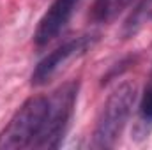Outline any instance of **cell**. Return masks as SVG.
I'll return each mask as SVG.
<instances>
[{
	"instance_id": "1",
	"label": "cell",
	"mask_w": 152,
	"mask_h": 150,
	"mask_svg": "<svg viewBox=\"0 0 152 150\" xmlns=\"http://www.w3.org/2000/svg\"><path fill=\"white\" fill-rule=\"evenodd\" d=\"M136 101V87L129 81L118 85L110 97L104 101L97 115L96 127L92 133L90 147L97 150L112 149L117 145Z\"/></svg>"
},
{
	"instance_id": "2",
	"label": "cell",
	"mask_w": 152,
	"mask_h": 150,
	"mask_svg": "<svg viewBox=\"0 0 152 150\" xmlns=\"http://www.w3.org/2000/svg\"><path fill=\"white\" fill-rule=\"evenodd\" d=\"M48 111V97L34 95L27 99L12 115L5 129L0 133V150H16L34 147L44 125Z\"/></svg>"
},
{
	"instance_id": "3",
	"label": "cell",
	"mask_w": 152,
	"mask_h": 150,
	"mask_svg": "<svg viewBox=\"0 0 152 150\" xmlns=\"http://www.w3.org/2000/svg\"><path fill=\"white\" fill-rule=\"evenodd\" d=\"M78 81H69L62 85L53 95L48 97V111L44 125L39 133L34 149H57L64 141V136L71 125L78 99Z\"/></svg>"
},
{
	"instance_id": "4",
	"label": "cell",
	"mask_w": 152,
	"mask_h": 150,
	"mask_svg": "<svg viewBox=\"0 0 152 150\" xmlns=\"http://www.w3.org/2000/svg\"><path fill=\"white\" fill-rule=\"evenodd\" d=\"M94 41H96V37H92V36H81V37L64 42L62 46H58L57 50L48 53L36 66V69L32 73V85L39 87V85L48 83L67 62H71L76 57H81L88 48H92Z\"/></svg>"
},
{
	"instance_id": "5",
	"label": "cell",
	"mask_w": 152,
	"mask_h": 150,
	"mask_svg": "<svg viewBox=\"0 0 152 150\" xmlns=\"http://www.w3.org/2000/svg\"><path fill=\"white\" fill-rule=\"evenodd\" d=\"M78 4L80 0H53L50 9L39 20V25L34 32V42L37 46H44L53 41L71 20Z\"/></svg>"
},
{
	"instance_id": "6",
	"label": "cell",
	"mask_w": 152,
	"mask_h": 150,
	"mask_svg": "<svg viewBox=\"0 0 152 150\" xmlns=\"http://www.w3.org/2000/svg\"><path fill=\"white\" fill-rule=\"evenodd\" d=\"M140 115L145 122L152 124V83L145 88L142 101H140Z\"/></svg>"
}]
</instances>
